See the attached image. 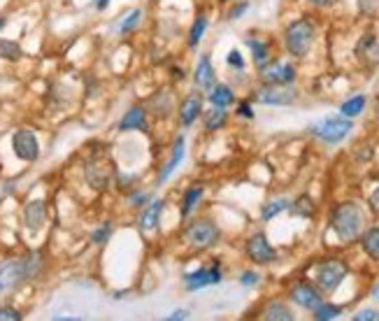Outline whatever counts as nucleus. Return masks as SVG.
<instances>
[{
    "label": "nucleus",
    "mask_w": 379,
    "mask_h": 321,
    "mask_svg": "<svg viewBox=\"0 0 379 321\" xmlns=\"http://www.w3.org/2000/svg\"><path fill=\"white\" fill-rule=\"evenodd\" d=\"M363 223H365V214H363V210H360V205L354 201L340 203L338 208L333 210V214H330V228L335 231L340 242L358 240L360 231H363Z\"/></svg>",
    "instance_id": "f257e3e1"
},
{
    "label": "nucleus",
    "mask_w": 379,
    "mask_h": 321,
    "mask_svg": "<svg viewBox=\"0 0 379 321\" xmlns=\"http://www.w3.org/2000/svg\"><path fill=\"white\" fill-rule=\"evenodd\" d=\"M42 268L40 254H31L26 258H12L0 265V284L3 287H19V284L33 280Z\"/></svg>",
    "instance_id": "f03ea898"
},
{
    "label": "nucleus",
    "mask_w": 379,
    "mask_h": 321,
    "mask_svg": "<svg viewBox=\"0 0 379 321\" xmlns=\"http://www.w3.org/2000/svg\"><path fill=\"white\" fill-rule=\"evenodd\" d=\"M314 35H317V26L310 19L293 21L284 33L286 52L296 58L308 56V52L312 49V45H314Z\"/></svg>",
    "instance_id": "7ed1b4c3"
},
{
    "label": "nucleus",
    "mask_w": 379,
    "mask_h": 321,
    "mask_svg": "<svg viewBox=\"0 0 379 321\" xmlns=\"http://www.w3.org/2000/svg\"><path fill=\"white\" fill-rule=\"evenodd\" d=\"M219 226L212 221V219H196L191 221L189 226H186L184 231V242L189 247H194V250L203 252V250H209V247H214L216 242H219Z\"/></svg>",
    "instance_id": "20e7f679"
},
{
    "label": "nucleus",
    "mask_w": 379,
    "mask_h": 321,
    "mask_svg": "<svg viewBox=\"0 0 379 321\" xmlns=\"http://www.w3.org/2000/svg\"><path fill=\"white\" fill-rule=\"evenodd\" d=\"M352 129H354L352 119H347V117H326V119L317 121V124H312L310 133L314 137H319L321 142H326V144H338V142L345 140L349 133H352Z\"/></svg>",
    "instance_id": "39448f33"
},
{
    "label": "nucleus",
    "mask_w": 379,
    "mask_h": 321,
    "mask_svg": "<svg viewBox=\"0 0 379 321\" xmlns=\"http://www.w3.org/2000/svg\"><path fill=\"white\" fill-rule=\"evenodd\" d=\"M347 265L340 261V258H326V261L314 265V282L321 291H335L347 277Z\"/></svg>",
    "instance_id": "423d86ee"
},
{
    "label": "nucleus",
    "mask_w": 379,
    "mask_h": 321,
    "mask_svg": "<svg viewBox=\"0 0 379 321\" xmlns=\"http://www.w3.org/2000/svg\"><path fill=\"white\" fill-rule=\"evenodd\" d=\"M12 151H14L16 159L23 161V163L38 161V156H40V142H38V137H35V133L28 131V129L16 131L14 135H12Z\"/></svg>",
    "instance_id": "0eeeda50"
},
{
    "label": "nucleus",
    "mask_w": 379,
    "mask_h": 321,
    "mask_svg": "<svg viewBox=\"0 0 379 321\" xmlns=\"http://www.w3.org/2000/svg\"><path fill=\"white\" fill-rule=\"evenodd\" d=\"M246 256H249V261H254L258 265H268L277 258V252H275V247L268 242L266 235L254 233L249 240H246Z\"/></svg>",
    "instance_id": "6e6552de"
},
{
    "label": "nucleus",
    "mask_w": 379,
    "mask_h": 321,
    "mask_svg": "<svg viewBox=\"0 0 379 321\" xmlns=\"http://www.w3.org/2000/svg\"><path fill=\"white\" fill-rule=\"evenodd\" d=\"M182 280H184L186 291H200V289L214 287V284L221 282V268L219 265H212V268H198L194 272H186Z\"/></svg>",
    "instance_id": "1a4fd4ad"
},
{
    "label": "nucleus",
    "mask_w": 379,
    "mask_h": 321,
    "mask_svg": "<svg viewBox=\"0 0 379 321\" xmlns=\"http://www.w3.org/2000/svg\"><path fill=\"white\" fill-rule=\"evenodd\" d=\"M261 80L268 87H288L296 82V68L291 63H268L261 68Z\"/></svg>",
    "instance_id": "9d476101"
},
{
    "label": "nucleus",
    "mask_w": 379,
    "mask_h": 321,
    "mask_svg": "<svg viewBox=\"0 0 379 321\" xmlns=\"http://www.w3.org/2000/svg\"><path fill=\"white\" fill-rule=\"evenodd\" d=\"M112 175H114V168L110 161H103V159H91L87 163V179L93 189L98 191H105L107 186L112 184Z\"/></svg>",
    "instance_id": "9b49d317"
},
{
    "label": "nucleus",
    "mask_w": 379,
    "mask_h": 321,
    "mask_svg": "<svg viewBox=\"0 0 379 321\" xmlns=\"http://www.w3.org/2000/svg\"><path fill=\"white\" fill-rule=\"evenodd\" d=\"M296 98H298V93L288 87H266L254 96V100L261 102V105H279V107L293 105Z\"/></svg>",
    "instance_id": "f8f14e48"
},
{
    "label": "nucleus",
    "mask_w": 379,
    "mask_h": 321,
    "mask_svg": "<svg viewBox=\"0 0 379 321\" xmlns=\"http://www.w3.org/2000/svg\"><path fill=\"white\" fill-rule=\"evenodd\" d=\"M288 298L296 302L298 307H303V310H310V312H314L317 307L321 305V294H319L317 289L312 287V284H305V282L296 284V287L288 291Z\"/></svg>",
    "instance_id": "ddd939ff"
},
{
    "label": "nucleus",
    "mask_w": 379,
    "mask_h": 321,
    "mask_svg": "<svg viewBox=\"0 0 379 321\" xmlns=\"http://www.w3.org/2000/svg\"><path fill=\"white\" fill-rule=\"evenodd\" d=\"M165 210V201H152L147 203L137 217V226H140L142 233H154L156 228L161 226V217H163Z\"/></svg>",
    "instance_id": "4468645a"
},
{
    "label": "nucleus",
    "mask_w": 379,
    "mask_h": 321,
    "mask_svg": "<svg viewBox=\"0 0 379 321\" xmlns=\"http://www.w3.org/2000/svg\"><path fill=\"white\" fill-rule=\"evenodd\" d=\"M184 154H186V142H184V135H179L177 140H174V144H172V154H170V159H168L165 166L161 168L159 179H156V186H163L165 181L172 177V173L177 170L179 166H182Z\"/></svg>",
    "instance_id": "2eb2a0df"
},
{
    "label": "nucleus",
    "mask_w": 379,
    "mask_h": 321,
    "mask_svg": "<svg viewBox=\"0 0 379 321\" xmlns=\"http://www.w3.org/2000/svg\"><path fill=\"white\" fill-rule=\"evenodd\" d=\"M47 221V203L45 201H31L23 205V226L31 233H38Z\"/></svg>",
    "instance_id": "dca6fc26"
},
{
    "label": "nucleus",
    "mask_w": 379,
    "mask_h": 321,
    "mask_svg": "<svg viewBox=\"0 0 379 321\" xmlns=\"http://www.w3.org/2000/svg\"><path fill=\"white\" fill-rule=\"evenodd\" d=\"M194 82L200 91H209L216 84V72L212 68V58H209V54H203V56L198 58L196 70H194Z\"/></svg>",
    "instance_id": "f3484780"
},
{
    "label": "nucleus",
    "mask_w": 379,
    "mask_h": 321,
    "mask_svg": "<svg viewBox=\"0 0 379 321\" xmlns=\"http://www.w3.org/2000/svg\"><path fill=\"white\" fill-rule=\"evenodd\" d=\"M200 114H203V98L200 96L198 93L186 96V98L182 100V105H179V121H182L184 129H191Z\"/></svg>",
    "instance_id": "a211bd4d"
},
{
    "label": "nucleus",
    "mask_w": 379,
    "mask_h": 321,
    "mask_svg": "<svg viewBox=\"0 0 379 321\" xmlns=\"http://www.w3.org/2000/svg\"><path fill=\"white\" fill-rule=\"evenodd\" d=\"M147 110L144 107H130L128 112L124 114L122 121H119V131L128 133V131H147Z\"/></svg>",
    "instance_id": "6ab92c4d"
},
{
    "label": "nucleus",
    "mask_w": 379,
    "mask_h": 321,
    "mask_svg": "<svg viewBox=\"0 0 379 321\" xmlns=\"http://www.w3.org/2000/svg\"><path fill=\"white\" fill-rule=\"evenodd\" d=\"M356 54L360 60H365L368 65H377L379 63V42L372 33L363 35L356 45Z\"/></svg>",
    "instance_id": "aec40b11"
},
{
    "label": "nucleus",
    "mask_w": 379,
    "mask_h": 321,
    "mask_svg": "<svg viewBox=\"0 0 379 321\" xmlns=\"http://www.w3.org/2000/svg\"><path fill=\"white\" fill-rule=\"evenodd\" d=\"M246 47L251 49V58H254L256 68H266L270 63V45L266 40H258V38H246Z\"/></svg>",
    "instance_id": "412c9836"
},
{
    "label": "nucleus",
    "mask_w": 379,
    "mask_h": 321,
    "mask_svg": "<svg viewBox=\"0 0 379 321\" xmlns=\"http://www.w3.org/2000/svg\"><path fill=\"white\" fill-rule=\"evenodd\" d=\"M203 196H205V189H203V186H191V189H186L182 196V205H179V214H182L184 219L191 217V212L200 205Z\"/></svg>",
    "instance_id": "4be33fe9"
},
{
    "label": "nucleus",
    "mask_w": 379,
    "mask_h": 321,
    "mask_svg": "<svg viewBox=\"0 0 379 321\" xmlns=\"http://www.w3.org/2000/svg\"><path fill=\"white\" fill-rule=\"evenodd\" d=\"M207 100L212 102L214 107H231L233 102H236V93H233V89L226 87V84H214V87L209 89Z\"/></svg>",
    "instance_id": "5701e85b"
},
{
    "label": "nucleus",
    "mask_w": 379,
    "mask_h": 321,
    "mask_svg": "<svg viewBox=\"0 0 379 321\" xmlns=\"http://www.w3.org/2000/svg\"><path fill=\"white\" fill-rule=\"evenodd\" d=\"M261 319H266V321H293V312L288 310L284 302L273 300L261 310Z\"/></svg>",
    "instance_id": "b1692460"
},
{
    "label": "nucleus",
    "mask_w": 379,
    "mask_h": 321,
    "mask_svg": "<svg viewBox=\"0 0 379 321\" xmlns=\"http://www.w3.org/2000/svg\"><path fill=\"white\" fill-rule=\"evenodd\" d=\"M226 121H228V112H226V107H214V105H212V110H207V112H205V119H203V126H205V131H207V133H214V131H221V129H224Z\"/></svg>",
    "instance_id": "393cba45"
},
{
    "label": "nucleus",
    "mask_w": 379,
    "mask_h": 321,
    "mask_svg": "<svg viewBox=\"0 0 379 321\" xmlns=\"http://www.w3.org/2000/svg\"><path fill=\"white\" fill-rule=\"evenodd\" d=\"M360 247L368 254L372 261H379V226L368 228L363 235H360Z\"/></svg>",
    "instance_id": "a878e982"
},
{
    "label": "nucleus",
    "mask_w": 379,
    "mask_h": 321,
    "mask_svg": "<svg viewBox=\"0 0 379 321\" xmlns=\"http://www.w3.org/2000/svg\"><path fill=\"white\" fill-rule=\"evenodd\" d=\"M365 102H368L365 96H360V93L354 96V98H349V100H345L340 105V114H342V117H347V119H356L358 114H363Z\"/></svg>",
    "instance_id": "bb28decb"
},
{
    "label": "nucleus",
    "mask_w": 379,
    "mask_h": 321,
    "mask_svg": "<svg viewBox=\"0 0 379 321\" xmlns=\"http://www.w3.org/2000/svg\"><path fill=\"white\" fill-rule=\"evenodd\" d=\"M205 30H207V16H198V19L194 21V26H191L189 30V47L191 49H196L198 45L203 42V38H205Z\"/></svg>",
    "instance_id": "cd10ccee"
},
{
    "label": "nucleus",
    "mask_w": 379,
    "mask_h": 321,
    "mask_svg": "<svg viewBox=\"0 0 379 321\" xmlns=\"http://www.w3.org/2000/svg\"><path fill=\"white\" fill-rule=\"evenodd\" d=\"M288 210H291L293 214H298V217H305V219H310V217L314 214L317 205H314V201H312L310 196H300L298 201H293L291 205H288Z\"/></svg>",
    "instance_id": "c85d7f7f"
},
{
    "label": "nucleus",
    "mask_w": 379,
    "mask_h": 321,
    "mask_svg": "<svg viewBox=\"0 0 379 321\" xmlns=\"http://www.w3.org/2000/svg\"><path fill=\"white\" fill-rule=\"evenodd\" d=\"M23 56V52H21V47H19V42H14V40H0V58L3 60H12V63H16Z\"/></svg>",
    "instance_id": "c756f323"
},
{
    "label": "nucleus",
    "mask_w": 379,
    "mask_h": 321,
    "mask_svg": "<svg viewBox=\"0 0 379 321\" xmlns=\"http://www.w3.org/2000/svg\"><path fill=\"white\" fill-rule=\"evenodd\" d=\"M288 205H291V201H286V198H279V201H270L263 205V210H261V219L263 221H273L279 212H284L288 210Z\"/></svg>",
    "instance_id": "7c9ffc66"
},
{
    "label": "nucleus",
    "mask_w": 379,
    "mask_h": 321,
    "mask_svg": "<svg viewBox=\"0 0 379 321\" xmlns=\"http://www.w3.org/2000/svg\"><path fill=\"white\" fill-rule=\"evenodd\" d=\"M142 16H144V12L142 10H133V12H128V16L122 21V26H119V33L122 35H128V33H133V30L140 26V21H142Z\"/></svg>",
    "instance_id": "2f4dec72"
},
{
    "label": "nucleus",
    "mask_w": 379,
    "mask_h": 321,
    "mask_svg": "<svg viewBox=\"0 0 379 321\" xmlns=\"http://www.w3.org/2000/svg\"><path fill=\"white\" fill-rule=\"evenodd\" d=\"M342 314V307L340 305H326V302H321V305L314 310V319L317 321H330V319H338Z\"/></svg>",
    "instance_id": "473e14b6"
},
{
    "label": "nucleus",
    "mask_w": 379,
    "mask_h": 321,
    "mask_svg": "<svg viewBox=\"0 0 379 321\" xmlns=\"http://www.w3.org/2000/svg\"><path fill=\"white\" fill-rule=\"evenodd\" d=\"M112 231H114V228H112V223H110V221L103 223V226H98V228H95V231L91 233V242H93L95 247H103V245H107V240L112 238Z\"/></svg>",
    "instance_id": "72a5a7b5"
},
{
    "label": "nucleus",
    "mask_w": 379,
    "mask_h": 321,
    "mask_svg": "<svg viewBox=\"0 0 379 321\" xmlns=\"http://www.w3.org/2000/svg\"><path fill=\"white\" fill-rule=\"evenodd\" d=\"M149 201H152V196H149L147 191H133L128 196V208H133V210H142L144 205H147Z\"/></svg>",
    "instance_id": "f704fd0d"
},
{
    "label": "nucleus",
    "mask_w": 379,
    "mask_h": 321,
    "mask_svg": "<svg viewBox=\"0 0 379 321\" xmlns=\"http://www.w3.org/2000/svg\"><path fill=\"white\" fill-rule=\"evenodd\" d=\"M258 282H261V275H258V272H254V270H246V272H242V275H240V284H242V287H246V289L256 287Z\"/></svg>",
    "instance_id": "c9c22d12"
},
{
    "label": "nucleus",
    "mask_w": 379,
    "mask_h": 321,
    "mask_svg": "<svg viewBox=\"0 0 379 321\" xmlns=\"http://www.w3.org/2000/svg\"><path fill=\"white\" fill-rule=\"evenodd\" d=\"M226 63L231 65V68H236V70H244V58H242V54H240L238 49H231V52H228Z\"/></svg>",
    "instance_id": "e433bc0d"
},
{
    "label": "nucleus",
    "mask_w": 379,
    "mask_h": 321,
    "mask_svg": "<svg viewBox=\"0 0 379 321\" xmlns=\"http://www.w3.org/2000/svg\"><path fill=\"white\" fill-rule=\"evenodd\" d=\"M23 314L16 307H0V321H21Z\"/></svg>",
    "instance_id": "4c0bfd02"
},
{
    "label": "nucleus",
    "mask_w": 379,
    "mask_h": 321,
    "mask_svg": "<svg viewBox=\"0 0 379 321\" xmlns=\"http://www.w3.org/2000/svg\"><path fill=\"white\" fill-rule=\"evenodd\" d=\"M246 10H249V3H238L236 8H233L231 12H228V19H231V21L240 19V16H242Z\"/></svg>",
    "instance_id": "58836bf2"
},
{
    "label": "nucleus",
    "mask_w": 379,
    "mask_h": 321,
    "mask_svg": "<svg viewBox=\"0 0 379 321\" xmlns=\"http://www.w3.org/2000/svg\"><path fill=\"white\" fill-rule=\"evenodd\" d=\"M368 205H370V210H372V214L379 217V186L375 191L370 193V198H368Z\"/></svg>",
    "instance_id": "ea45409f"
},
{
    "label": "nucleus",
    "mask_w": 379,
    "mask_h": 321,
    "mask_svg": "<svg viewBox=\"0 0 379 321\" xmlns=\"http://www.w3.org/2000/svg\"><path fill=\"white\" fill-rule=\"evenodd\" d=\"M238 114H240V117H244V119H254V110H251L249 102H240Z\"/></svg>",
    "instance_id": "a19ab883"
},
{
    "label": "nucleus",
    "mask_w": 379,
    "mask_h": 321,
    "mask_svg": "<svg viewBox=\"0 0 379 321\" xmlns=\"http://www.w3.org/2000/svg\"><path fill=\"white\" fill-rule=\"evenodd\" d=\"M372 319H377V312L372 310H360L358 314H354V321H372Z\"/></svg>",
    "instance_id": "79ce46f5"
},
{
    "label": "nucleus",
    "mask_w": 379,
    "mask_h": 321,
    "mask_svg": "<svg viewBox=\"0 0 379 321\" xmlns=\"http://www.w3.org/2000/svg\"><path fill=\"white\" fill-rule=\"evenodd\" d=\"M177 319H189V312L186 310H174L165 317V321H177Z\"/></svg>",
    "instance_id": "37998d69"
},
{
    "label": "nucleus",
    "mask_w": 379,
    "mask_h": 321,
    "mask_svg": "<svg viewBox=\"0 0 379 321\" xmlns=\"http://www.w3.org/2000/svg\"><path fill=\"white\" fill-rule=\"evenodd\" d=\"M110 3H112V0H95V10H98V12H105L107 8H110Z\"/></svg>",
    "instance_id": "c03bdc74"
},
{
    "label": "nucleus",
    "mask_w": 379,
    "mask_h": 321,
    "mask_svg": "<svg viewBox=\"0 0 379 321\" xmlns=\"http://www.w3.org/2000/svg\"><path fill=\"white\" fill-rule=\"evenodd\" d=\"M308 3L317 5V8H326V5L330 3V0H308Z\"/></svg>",
    "instance_id": "a18cd8bd"
},
{
    "label": "nucleus",
    "mask_w": 379,
    "mask_h": 321,
    "mask_svg": "<svg viewBox=\"0 0 379 321\" xmlns=\"http://www.w3.org/2000/svg\"><path fill=\"white\" fill-rule=\"evenodd\" d=\"M372 298H375V300H379V284H377L375 289H372Z\"/></svg>",
    "instance_id": "49530a36"
},
{
    "label": "nucleus",
    "mask_w": 379,
    "mask_h": 321,
    "mask_svg": "<svg viewBox=\"0 0 379 321\" xmlns=\"http://www.w3.org/2000/svg\"><path fill=\"white\" fill-rule=\"evenodd\" d=\"M5 26V19H3V16H0V28H3Z\"/></svg>",
    "instance_id": "de8ad7c7"
},
{
    "label": "nucleus",
    "mask_w": 379,
    "mask_h": 321,
    "mask_svg": "<svg viewBox=\"0 0 379 321\" xmlns=\"http://www.w3.org/2000/svg\"><path fill=\"white\" fill-rule=\"evenodd\" d=\"M377 119H379V105H377Z\"/></svg>",
    "instance_id": "09e8293b"
},
{
    "label": "nucleus",
    "mask_w": 379,
    "mask_h": 321,
    "mask_svg": "<svg viewBox=\"0 0 379 321\" xmlns=\"http://www.w3.org/2000/svg\"><path fill=\"white\" fill-rule=\"evenodd\" d=\"M0 291H3V284H0Z\"/></svg>",
    "instance_id": "8fccbe9b"
},
{
    "label": "nucleus",
    "mask_w": 379,
    "mask_h": 321,
    "mask_svg": "<svg viewBox=\"0 0 379 321\" xmlns=\"http://www.w3.org/2000/svg\"><path fill=\"white\" fill-rule=\"evenodd\" d=\"M377 319H379V314H377Z\"/></svg>",
    "instance_id": "3c124183"
},
{
    "label": "nucleus",
    "mask_w": 379,
    "mask_h": 321,
    "mask_svg": "<svg viewBox=\"0 0 379 321\" xmlns=\"http://www.w3.org/2000/svg\"><path fill=\"white\" fill-rule=\"evenodd\" d=\"M224 3H226V0H224Z\"/></svg>",
    "instance_id": "603ef678"
}]
</instances>
